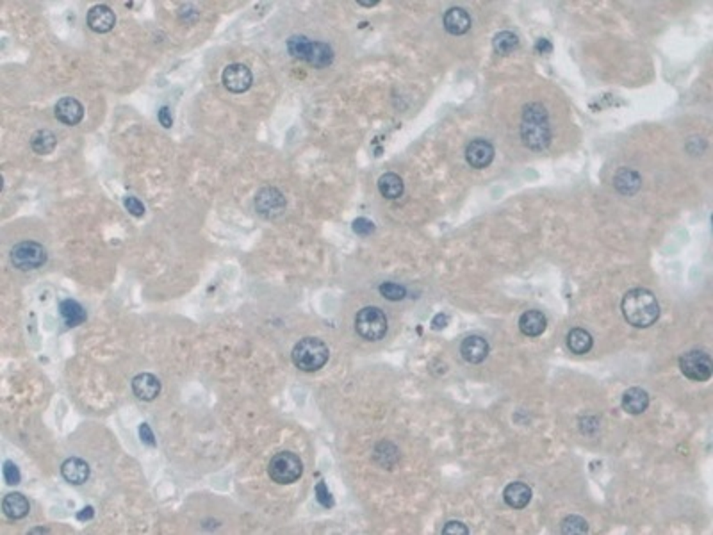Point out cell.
I'll use <instances>...</instances> for the list:
<instances>
[{"instance_id": "obj_1", "label": "cell", "mask_w": 713, "mask_h": 535, "mask_svg": "<svg viewBox=\"0 0 713 535\" xmlns=\"http://www.w3.org/2000/svg\"><path fill=\"white\" fill-rule=\"evenodd\" d=\"M622 316L635 329H647L660 318V306L653 293L644 287L628 291L621 303Z\"/></svg>"}, {"instance_id": "obj_2", "label": "cell", "mask_w": 713, "mask_h": 535, "mask_svg": "<svg viewBox=\"0 0 713 535\" xmlns=\"http://www.w3.org/2000/svg\"><path fill=\"white\" fill-rule=\"evenodd\" d=\"M521 140L530 150H544L551 143V127H549L548 111L539 102L524 105L523 121H521Z\"/></svg>"}, {"instance_id": "obj_3", "label": "cell", "mask_w": 713, "mask_h": 535, "mask_svg": "<svg viewBox=\"0 0 713 535\" xmlns=\"http://www.w3.org/2000/svg\"><path fill=\"white\" fill-rule=\"evenodd\" d=\"M287 50L294 59L305 61L314 68H327L334 63V50L323 41H311L305 36H291Z\"/></svg>"}, {"instance_id": "obj_4", "label": "cell", "mask_w": 713, "mask_h": 535, "mask_svg": "<svg viewBox=\"0 0 713 535\" xmlns=\"http://www.w3.org/2000/svg\"><path fill=\"white\" fill-rule=\"evenodd\" d=\"M330 350L328 346L318 338H303L300 339L293 348V364L305 373H314L321 370L328 363Z\"/></svg>"}, {"instance_id": "obj_5", "label": "cell", "mask_w": 713, "mask_h": 535, "mask_svg": "<svg viewBox=\"0 0 713 535\" xmlns=\"http://www.w3.org/2000/svg\"><path fill=\"white\" fill-rule=\"evenodd\" d=\"M355 330L366 341H380L387 334V316L378 307H364L355 316Z\"/></svg>"}, {"instance_id": "obj_6", "label": "cell", "mask_w": 713, "mask_h": 535, "mask_svg": "<svg viewBox=\"0 0 713 535\" xmlns=\"http://www.w3.org/2000/svg\"><path fill=\"white\" fill-rule=\"evenodd\" d=\"M303 473V462L300 460V457L296 453H291V451H282V453H277L271 459L270 466H268V475L273 482L277 483H293L302 476Z\"/></svg>"}, {"instance_id": "obj_7", "label": "cell", "mask_w": 713, "mask_h": 535, "mask_svg": "<svg viewBox=\"0 0 713 535\" xmlns=\"http://www.w3.org/2000/svg\"><path fill=\"white\" fill-rule=\"evenodd\" d=\"M680 370L687 379L693 380V382H706V380L712 379L713 375V361L710 354L703 350L687 352L680 359Z\"/></svg>"}, {"instance_id": "obj_8", "label": "cell", "mask_w": 713, "mask_h": 535, "mask_svg": "<svg viewBox=\"0 0 713 535\" xmlns=\"http://www.w3.org/2000/svg\"><path fill=\"white\" fill-rule=\"evenodd\" d=\"M11 262L18 270H36L47 262V250L36 241H22L11 248Z\"/></svg>"}, {"instance_id": "obj_9", "label": "cell", "mask_w": 713, "mask_h": 535, "mask_svg": "<svg viewBox=\"0 0 713 535\" xmlns=\"http://www.w3.org/2000/svg\"><path fill=\"white\" fill-rule=\"evenodd\" d=\"M255 209L266 218H277L286 211V198L277 188H262L255 197Z\"/></svg>"}, {"instance_id": "obj_10", "label": "cell", "mask_w": 713, "mask_h": 535, "mask_svg": "<svg viewBox=\"0 0 713 535\" xmlns=\"http://www.w3.org/2000/svg\"><path fill=\"white\" fill-rule=\"evenodd\" d=\"M222 81L229 91L245 93L250 89L252 82H254V75H252V70L246 65L234 63V65H229L223 70Z\"/></svg>"}, {"instance_id": "obj_11", "label": "cell", "mask_w": 713, "mask_h": 535, "mask_svg": "<svg viewBox=\"0 0 713 535\" xmlns=\"http://www.w3.org/2000/svg\"><path fill=\"white\" fill-rule=\"evenodd\" d=\"M494 146L487 140H475L466 149V161L471 168H487L494 161Z\"/></svg>"}, {"instance_id": "obj_12", "label": "cell", "mask_w": 713, "mask_h": 535, "mask_svg": "<svg viewBox=\"0 0 713 535\" xmlns=\"http://www.w3.org/2000/svg\"><path fill=\"white\" fill-rule=\"evenodd\" d=\"M460 354L469 364L484 363L489 355V342L482 336H469L460 345Z\"/></svg>"}, {"instance_id": "obj_13", "label": "cell", "mask_w": 713, "mask_h": 535, "mask_svg": "<svg viewBox=\"0 0 713 535\" xmlns=\"http://www.w3.org/2000/svg\"><path fill=\"white\" fill-rule=\"evenodd\" d=\"M132 391L134 395L139 400L152 402V400L158 398L159 393H161V382H159L158 377H153L152 373H139L134 377Z\"/></svg>"}, {"instance_id": "obj_14", "label": "cell", "mask_w": 713, "mask_h": 535, "mask_svg": "<svg viewBox=\"0 0 713 535\" xmlns=\"http://www.w3.org/2000/svg\"><path fill=\"white\" fill-rule=\"evenodd\" d=\"M444 29L453 36H462L471 29V17L463 8H452L444 13Z\"/></svg>"}, {"instance_id": "obj_15", "label": "cell", "mask_w": 713, "mask_h": 535, "mask_svg": "<svg viewBox=\"0 0 713 535\" xmlns=\"http://www.w3.org/2000/svg\"><path fill=\"white\" fill-rule=\"evenodd\" d=\"M84 116V107L77 98L65 97L57 100L56 118L65 125H77Z\"/></svg>"}, {"instance_id": "obj_16", "label": "cell", "mask_w": 713, "mask_h": 535, "mask_svg": "<svg viewBox=\"0 0 713 535\" xmlns=\"http://www.w3.org/2000/svg\"><path fill=\"white\" fill-rule=\"evenodd\" d=\"M88 25L95 33H109L111 29L116 25V17H114L113 9L107 6H95L88 13Z\"/></svg>"}, {"instance_id": "obj_17", "label": "cell", "mask_w": 713, "mask_h": 535, "mask_svg": "<svg viewBox=\"0 0 713 535\" xmlns=\"http://www.w3.org/2000/svg\"><path fill=\"white\" fill-rule=\"evenodd\" d=\"M613 186L621 195L631 197V195L638 193V190L642 188V179L635 169L621 168L617 169L615 177H613Z\"/></svg>"}, {"instance_id": "obj_18", "label": "cell", "mask_w": 713, "mask_h": 535, "mask_svg": "<svg viewBox=\"0 0 713 535\" xmlns=\"http://www.w3.org/2000/svg\"><path fill=\"white\" fill-rule=\"evenodd\" d=\"M503 499L508 507L524 508L532 499V489L523 482H512L505 487Z\"/></svg>"}, {"instance_id": "obj_19", "label": "cell", "mask_w": 713, "mask_h": 535, "mask_svg": "<svg viewBox=\"0 0 713 535\" xmlns=\"http://www.w3.org/2000/svg\"><path fill=\"white\" fill-rule=\"evenodd\" d=\"M61 473H63L66 482L73 483V485H81V483H84L89 479V464L82 459L72 457V459L63 462Z\"/></svg>"}, {"instance_id": "obj_20", "label": "cell", "mask_w": 713, "mask_h": 535, "mask_svg": "<svg viewBox=\"0 0 713 535\" xmlns=\"http://www.w3.org/2000/svg\"><path fill=\"white\" fill-rule=\"evenodd\" d=\"M546 326H548V319L540 310H526V312L521 314L519 329L524 336L537 338L544 332Z\"/></svg>"}, {"instance_id": "obj_21", "label": "cell", "mask_w": 713, "mask_h": 535, "mask_svg": "<svg viewBox=\"0 0 713 535\" xmlns=\"http://www.w3.org/2000/svg\"><path fill=\"white\" fill-rule=\"evenodd\" d=\"M649 407V395L641 387H629L622 395V409H624L628 414L638 416L642 412H645V409Z\"/></svg>"}, {"instance_id": "obj_22", "label": "cell", "mask_w": 713, "mask_h": 535, "mask_svg": "<svg viewBox=\"0 0 713 535\" xmlns=\"http://www.w3.org/2000/svg\"><path fill=\"white\" fill-rule=\"evenodd\" d=\"M2 511L9 519H24L31 511V507H29V502L24 495L9 492L2 502Z\"/></svg>"}, {"instance_id": "obj_23", "label": "cell", "mask_w": 713, "mask_h": 535, "mask_svg": "<svg viewBox=\"0 0 713 535\" xmlns=\"http://www.w3.org/2000/svg\"><path fill=\"white\" fill-rule=\"evenodd\" d=\"M594 339L585 329H572L567 334V348L576 355H585L592 350Z\"/></svg>"}, {"instance_id": "obj_24", "label": "cell", "mask_w": 713, "mask_h": 535, "mask_svg": "<svg viewBox=\"0 0 713 535\" xmlns=\"http://www.w3.org/2000/svg\"><path fill=\"white\" fill-rule=\"evenodd\" d=\"M403 190H405V186H403L401 177L396 175V173H383L382 177L378 179L380 195L389 198V200H396V198L401 197Z\"/></svg>"}, {"instance_id": "obj_25", "label": "cell", "mask_w": 713, "mask_h": 535, "mask_svg": "<svg viewBox=\"0 0 713 535\" xmlns=\"http://www.w3.org/2000/svg\"><path fill=\"white\" fill-rule=\"evenodd\" d=\"M56 145H57L56 134L49 129L36 130V133L33 134V137H31V146H33L34 152L40 153V156H47V153H50L54 149H56Z\"/></svg>"}, {"instance_id": "obj_26", "label": "cell", "mask_w": 713, "mask_h": 535, "mask_svg": "<svg viewBox=\"0 0 713 535\" xmlns=\"http://www.w3.org/2000/svg\"><path fill=\"white\" fill-rule=\"evenodd\" d=\"M59 312L68 326H77L81 325L82 322H86L84 309H82L81 303L75 302V300H65V302H61Z\"/></svg>"}, {"instance_id": "obj_27", "label": "cell", "mask_w": 713, "mask_h": 535, "mask_svg": "<svg viewBox=\"0 0 713 535\" xmlns=\"http://www.w3.org/2000/svg\"><path fill=\"white\" fill-rule=\"evenodd\" d=\"M492 47H494L496 54L508 56V54L514 52V50L519 47V38L514 33H510V31H501V33L496 34L494 40H492Z\"/></svg>"}, {"instance_id": "obj_28", "label": "cell", "mask_w": 713, "mask_h": 535, "mask_svg": "<svg viewBox=\"0 0 713 535\" xmlns=\"http://www.w3.org/2000/svg\"><path fill=\"white\" fill-rule=\"evenodd\" d=\"M378 291L383 298L391 300V302H399V300L407 296V289L399 286V284H394V282H383L382 286L378 287Z\"/></svg>"}, {"instance_id": "obj_29", "label": "cell", "mask_w": 713, "mask_h": 535, "mask_svg": "<svg viewBox=\"0 0 713 535\" xmlns=\"http://www.w3.org/2000/svg\"><path fill=\"white\" fill-rule=\"evenodd\" d=\"M562 532L564 534H587L588 527L587 521L580 515H567V518L562 521Z\"/></svg>"}, {"instance_id": "obj_30", "label": "cell", "mask_w": 713, "mask_h": 535, "mask_svg": "<svg viewBox=\"0 0 713 535\" xmlns=\"http://www.w3.org/2000/svg\"><path fill=\"white\" fill-rule=\"evenodd\" d=\"M316 499L319 502V505H323V507H327V508L334 505V499H332V495H330V491H328V487L325 482H319L318 485H316Z\"/></svg>"}, {"instance_id": "obj_31", "label": "cell", "mask_w": 713, "mask_h": 535, "mask_svg": "<svg viewBox=\"0 0 713 535\" xmlns=\"http://www.w3.org/2000/svg\"><path fill=\"white\" fill-rule=\"evenodd\" d=\"M353 232L359 236H369L375 232V223L367 220V218H357L353 222Z\"/></svg>"}, {"instance_id": "obj_32", "label": "cell", "mask_w": 713, "mask_h": 535, "mask_svg": "<svg viewBox=\"0 0 713 535\" xmlns=\"http://www.w3.org/2000/svg\"><path fill=\"white\" fill-rule=\"evenodd\" d=\"M4 480L9 485L20 483V471H18L17 464H13L11 460H6L4 462Z\"/></svg>"}, {"instance_id": "obj_33", "label": "cell", "mask_w": 713, "mask_h": 535, "mask_svg": "<svg viewBox=\"0 0 713 535\" xmlns=\"http://www.w3.org/2000/svg\"><path fill=\"white\" fill-rule=\"evenodd\" d=\"M123 206H125V209L129 211L132 216H136V218L145 216V206H143L141 202L137 200L136 197H125V200H123Z\"/></svg>"}, {"instance_id": "obj_34", "label": "cell", "mask_w": 713, "mask_h": 535, "mask_svg": "<svg viewBox=\"0 0 713 535\" xmlns=\"http://www.w3.org/2000/svg\"><path fill=\"white\" fill-rule=\"evenodd\" d=\"M443 534H446V535H468L469 530H468V527H466V525H463V523H460V521H450V523L444 525Z\"/></svg>"}, {"instance_id": "obj_35", "label": "cell", "mask_w": 713, "mask_h": 535, "mask_svg": "<svg viewBox=\"0 0 713 535\" xmlns=\"http://www.w3.org/2000/svg\"><path fill=\"white\" fill-rule=\"evenodd\" d=\"M139 435H141V441L143 443H146L148 446H155V441H153V434L152 430H150V427L146 425V423H143L141 427H139Z\"/></svg>"}, {"instance_id": "obj_36", "label": "cell", "mask_w": 713, "mask_h": 535, "mask_svg": "<svg viewBox=\"0 0 713 535\" xmlns=\"http://www.w3.org/2000/svg\"><path fill=\"white\" fill-rule=\"evenodd\" d=\"M159 121H161V125L164 127V129H169L171 125H174V118H171V113H169V109L166 107H161V111H159Z\"/></svg>"}, {"instance_id": "obj_37", "label": "cell", "mask_w": 713, "mask_h": 535, "mask_svg": "<svg viewBox=\"0 0 713 535\" xmlns=\"http://www.w3.org/2000/svg\"><path fill=\"white\" fill-rule=\"evenodd\" d=\"M446 323H447L446 314H437L436 318H434V322H431V326H434L436 330H439V329H444V326H446Z\"/></svg>"}, {"instance_id": "obj_38", "label": "cell", "mask_w": 713, "mask_h": 535, "mask_svg": "<svg viewBox=\"0 0 713 535\" xmlns=\"http://www.w3.org/2000/svg\"><path fill=\"white\" fill-rule=\"evenodd\" d=\"M535 49H537V52L549 54L553 50V47H551V43H549L548 40H539V41H537Z\"/></svg>"}, {"instance_id": "obj_39", "label": "cell", "mask_w": 713, "mask_h": 535, "mask_svg": "<svg viewBox=\"0 0 713 535\" xmlns=\"http://www.w3.org/2000/svg\"><path fill=\"white\" fill-rule=\"evenodd\" d=\"M91 518H93V507H86L84 511L77 514V519H79V521H84V519H91Z\"/></svg>"}, {"instance_id": "obj_40", "label": "cell", "mask_w": 713, "mask_h": 535, "mask_svg": "<svg viewBox=\"0 0 713 535\" xmlns=\"http://www.w3.org/2000/svg\"><path fill=\"white\" fill-rule=\"evenodd\" d=\"M378 2H359V6H364V8H373V6H376Z\"/></svg>"}, {"instance_id": "obj_41", "label": "cell", "mask_w": 713, "mask_h": 535, "mask_svg": "<svg viewBox=\"0 0 713 535\" xmlns=\"http://www.w3.org/2000/svg\"><path fill=\"white\" fill-rule=\"evenodd\" d=\"M41 532H45V534H47L49 530H47V528H34V530H31V534H41Z\"/></svg>"}]
</instances>
